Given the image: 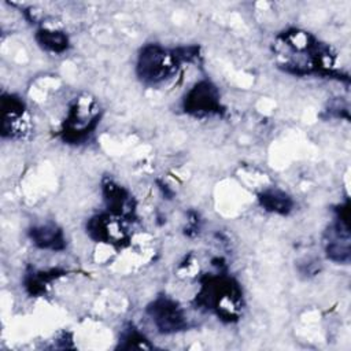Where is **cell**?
<instances>
[{
	"label": "cell",
	"mask_w": 351,
	"mask_h": 351,
	"mask_svg": "<svg viewBox=\"0 0 351 351\" xmlns=\"http://www.w3.org/2000/svg\"><path fill=\"white\" fill-rule=\"evenodd\" d=\"M173 66V58L158 47L145 48L138 60L140 75L149 82L166 78Z\"/></svg>",
	"instance_id": "1"
},
{
	"label": "cell",
	"mask_w": 351,
	"mask_h": 351,
	"mask_svg": "<svg viewBox=\"0 0 351 351\" xmlns=\"http://www.w3.org/2000/svg\"><path fill=\"white\" fill-rule=\"evenodd\" d=\"M151 315L159 330L169 333L177 332L185 326V319L181 308L171 300H156L151 307Z\"/></svg>",
	"instance_id": "2"
},
{
	"label": "cell",
	"mask_w": 351,
	"mask_h": 351,
	"mask_svg": "<svg viewBox=\"0 0 351 351\" xmlns=\"http://www.w3.org/2000/svg\"><path fill=\"white\" fill-rule=\"evenodd\" d=\"M188 107L191 111H197V112L215 111L218 107L215 89L207 82H202L196 85V88L191 92L188 97Z\"/></svg>",
	"instance_id": "3"
},
{
	"label": "cell",
	"mask_w": 351,
	"mask_h": 351,
	"mask_svg": "<svg viewBox=\"0 0 351 351\" xmlns=\"http://www.w3.org/2000/svg\"><path fill=\"white\" fill-rule=\"evenodd\" d=\"M32 237L34 243L43 248H59L62 243V234L55 226H40L34 228L32 232Z\"/></svg>",
	"instance_id": "4"
},
{
	"label": "cell",
	"mask_w": 351,
	"mask_h": 351,
	"mask_svg": "<svg viewBox=\"0 0 351 351\" xmlns=\"http://www.w3.org/2000/svg\"><path fill=\"white\" fill-rule=\"evenodd\" d=\"M262 204L266 207V210L276 211V213H287L291 207L289 197L278 191H270L262 195L261 197Z\"/></svg>",
	"instance_id": "5"
},
{
	"label": "cell",
	"mask_w": 351,
	"mask_h": 351,
	"mask_svg": "<svg viewBox=\"0 0 351 351\" xmlns=\"http://www.w3.org/2000/svg\"><path fill=\"white\" fill-rule=\"evenodd\" d=\"M38 41L41 45L51 51L60 52L67 47V38L59 32H49V30H43L38 34Z\"/></svg>",
	"instance_id": "6"
}]
</instances>
